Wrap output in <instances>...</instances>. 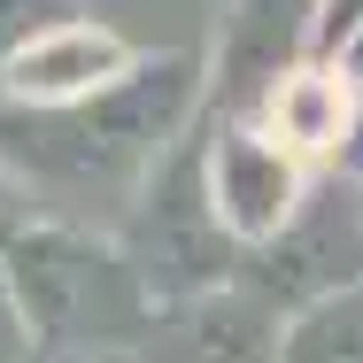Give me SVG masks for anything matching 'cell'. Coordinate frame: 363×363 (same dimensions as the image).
Masks as SVG:
<instances>
[{"label": "cell", "mask_w": 363, "mask_h": 363, "mask_svg": "<svg viewBox=\"0 0 363 363\" xmlns=\"http://www.w3.org/2000/svg\"><path fill=\"white\" fill-rule=\"evenodd\" d=\"M333 170H340L348 186H363V108H356V124H348V147L333 155Z\"/></svg>", "instance_id": "8fae6325"}, {"label": "cell", "mask_w": 363, "mask_h": 363, "mask_svg": "<svg viewBox=\"0 0 363 363\" xmlns=\"http://www.w3.org/2000/svg\"><path fill=\"white\" fill-rule=\"evenodd\" d=\"M356 108H363V93L333 70V62H301L294 77H279V93L263 101L255 124H263L279 147H294L301 162H333V155L348 147Z\"/></svg>", "instance_id": "5b68a950"}, {"label": "cell", "mask_w": 363, "mask_h": 363, "mask_svg": "<svg viewBox=\"0 0 363 363\" xmlns=\"http://www.w3.org/2000/svg\"><path fill=\"white\" fill-rule=\"evenodd\" d=\"M279 363H363V279L294 309L279 325Z\"/></svg>", "instance_id": "8992f818"}, {"label": "cell", "mask_w": 363, "mask_h": 363, "mask_svg": "<svg viewBox=\"0 0 363 363\" xmlns=\"http://www.w3.org/2000/svg\"><path fill=\"white\" fill-rule=\"evenodd\" d=\"M0 363H39V333H31L23 301L8 294V279H0Z\"/></svg>", "instance_id": "9c48e42d"}, {"label": "cell", "mask_w": 363, "mask_h": 363, "mask_svg": "<svg viewBox=\"0 0 363 363\" xmlns=\"http://www.w3.org/2000/svg\"><path fill=\"white\" fill-rule=\"evenodd\" d=\"M317 16L325 0H232L217 23V116H263L279 77L317 62Z\"/></svg>", "instance_id": "3957f363"}, {"label": "cell", "mask_w": 363, "mask_h": 363, "mask_svg": "<svg viewBox=\"0 0 363 363\" xmlns=\"http://www.w3.org/2000/svg\"><path fill=\"white\" fill-rule=\"evenodd\" d=\"M140 62H147V55L116 31V23L77 16V23L47 31L39 47H23V55L0 70V101L23 108V116H62V108H85V101L116 93Z\"/></svg>", "instance_id": "277c9868"}, {"label": "cell", "mask_w": 363, "mask_h": 363, "mask_svg": "<svg viewBox=\"0 0 363 363\" xmlns=\"http://www.w3.org/2000/svg\"><path fill=\"white\" fill-rule=\"evenodd\" d=\"M39 363H116L108 348H39Z\"/></svg>", "instance_id": "4fadbf2b"}, {"label": "cell", "mask_w": 363, "mask_h": 363, "mask_svg": "<svg viewBox=\"0 0 363 363\" xmlns=\"http://www.w3.org/2000/svg\"><path fill=\"white\" fill-rule=\"evenodd\" d=\"M194 108H201V62L194 55H147L116 93H101L85 108H62V116H31L47 140L8 147V155L23 170L55 162L70 178H132V170H155L170 147L186 140Z\"/></svg>", "instance_id": "6da1fadb"}, {"label": "cell", "mask_w": 363, "mask_h": 363, "mask_svg": "<svg viewBox=\"0 0 363 363\" xmlns=\"http://www.w3.org/2000/svg\"><path fill=\"white\" fill-rule=\"evenodd\" d=\"M333 70H340V77H348V85L363 93V31H348V39H340V55H333Z\"/></svg>", "instance_id": "7c38bea8"}, {"label": "cell", "mask_w": 363, "mask_h": 363, "mask_svg": "<svg viewBox=\"0 0 363 363\" xmlns=\"http://www.w3.org/2000/svg\"><path fill=\"white\" fill-rule=\"evenodd\" d=\"M77 16H85L77 0H0V70H8L23 47H39L47 31L77 23Z\"/></svg>", "instance_id": "52a82bcc"}, {"label": "cell", "mask_w": 363, "mask_h": 363, "mask_svg": "<svg viewBox=\"0 0 363 363\" xmlns=\"http://www.w3.org/2000/svg\"><path fill=\"white\" fill-rule=\"evenodd\" d=\"M31 224H39L31 217V170H23V162L8 155V140H0V255H8Z\"/></svg>", "instance_id": "ba28073f"}, {"label": "cell", "mask_w": 363, "mask_h": 363, "mask_svg": "<svg viewBox=\"0 0 363 363\" xmlns=\"http://www.w3.org/2000/svg\"><path fill=\"white\" fill-rule=\"evenodd\" d=\"M201 186H209V217L224 224V240L247 255L279 247L309 209V162L247 116H217L201 132Z\"/></svg>", "instance_id": "7a4b0ae2"}, {"label": "cell", "mask_w": 363, "mask_h": 363, "mask_svg": "<svg viewBox=\"0 0 363 363\" xmlns=\"http://www.w3.org/2000/svg\"><path fill=\"white\" fill-rule=\"evenodd\" d=\"M348 31H363V0H325V16H317V62H333Z\"/></svg>", "instance_id": "30bf717a"}]
</instances>
